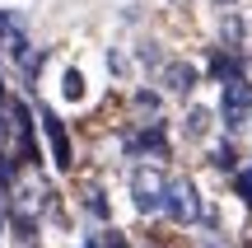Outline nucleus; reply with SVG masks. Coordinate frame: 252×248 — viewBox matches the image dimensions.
<instances>
[{
    "label": "nucleus",
    "instance_id": "obj_15",
    "mask_svg": "<svg viewBox=\"0 0 252 248\" xmlns=\"http://www.w3.org/2000/svg\"><path fill=\"white\" fill-rule=\"evenodd\" d=\"M215 5H224V9H234V5H238V0H215Z\"/></svg>",
    "mask_w": 252,
    "mask_h": 248
},
{
    "label": "nucleus",
    "instance_id": "obj_16",
    "mask_svg": "<svg viewBox=\"0 0 252 248\" xmlns=\"http://www.w3.org/2000/svg\"><path fill=\"white\" fill-rule=\"evenodd\" d=\"M84 248H103V244H84Z\"/></svg>",
    "mask_w": 252,
    "mask_h": 248
},
{
    "label": "nucleus",
    "instance_id": "obj_2",
    "mask_svg": "<svg viewBox=\"0 0 252 248\" xmlns=\"http://www.w3.org/2000/svg\"><path fill=\"white\" fill-rule=\"evenodd\" d=\"M163 215L173 225H196L201 220V197L187 178H168V187H163Z\"/></svg>",
    "mask_w": 252,
    "mask_h": 248
},
{
    "label": "nucleus",
    "instance_id": "obj_8",
    "mask_svg": "<svg viewBox=\"0 0 252 248\" xmlns=\"http://www.w3.org/2000/svg\"><path fill=\"white\" fill-rule=\"evenodd\" d=\"M210 122H215V112H210V108H201V103H191V108H187V117H182V131H187L191 141H201V136H210Z\"/></svg>",
    "mask_w": 252,
    "mask_h": 248
},
{
    "label": "nucleus",
    "instance_id": "obj_17",
    "mask_svg": "<svg viewBox=\"0 0 252 248\" xmlns=\"http://www.w3.org/2000/svg\"><path fill=\"white\" fill-rule=\"evenodd\" d=\"M168 5H182V0H168Z\"/></svg>",
    "mask_w": 252,
    "mask_h": 248
},
{
    "label": "nucleus",
    "instance_id": "obj_11",
    "mask_svg": "<svg viewBox=\"0 0 252 248\" xmlns=\"http://www.w3.org/2000/svg\"><path fill=\"white\" fill-rule=\"evenodd\" d=\"M84 202H89V211H94V215H108V202H103L98 187H89V192H84Z\"/></svg>",
    "mask_w": 252,
    "mask_h": 248
},
{
    "label": "nucleus",
    "instance_id": "obj_13",
    "mask_svg": "<svg viewBox=\"0 0 252 248\" xmlns=\"http://www.w3.org/2000/svg\"><path fill=\"white\" fill-rule=\"evenodd\" d=\"M238 197L252 206V169H248V174H238Z\"/></svg>",
    "mask_w": 252,
    "mask_h": 248
},
{
    "label": "nucleus",
    "instance_id": "obj_4",
    "mask_svg": "<svg viewBox=\"0 0 252 248\" xmlns=\"http://www.w3.org/2000/svg\"><path fill=\"white\" fill-rule=\"evenodd\" d=\"M14 206H19V215L24 220H33V215H42L47 206H52V187H47V178H24V183L14 187Z\"/></svg>",
    "mask_w": 252,
    "mask_h": 248
},
{
    "label": "nucleus",
    "instance_id": "obj_1",
    "mask_svg": "<svg viewBox=\"0 0 252 248\" xmlns=\"http://www.w3.org/2000/svg\"><path fill=\"white\" fill-rule=\"evenodd\" d=\"M131 202L140 215H159L163 211V187H168V174H163L159 164H135L131 169Z\"/></svg>",
    "mask_w": 252,
    "mask_h": 248
},
{
    "label": "nucleus",
    "instance_id": "obj_9",
    "mask_svg": "<svg viewBox=\"0 0 252 248\" xmlns=\"http://www.w3.org/2000/svg\"><path fill=\"white\" fill-rule=\"evenodd\" d=\"M61 94H65L70 103H80V99H84V80H80V71H65V84H61Z\"/></svg>",
    "mask_w": 252,
    "mask_h": 248
},
{
    "label": "nucleus",
    "instance_id": "obj_5",
    "mask_svg": "<svg viewBox=\"0 0 252 248\" xmlns=\"http://www.w3.org/2000/svg\"><path fill=\"white\" fill-rule=\"evenodd\" d=\"M196 80H201V75H196V66H191V61H163V71H159V89L178 94V99L196 89Z\"/></svg>",
    "mask_w": 252,
    "mask_h": 248
},
{
    "label": "nucleus",
    "instance_id": "obj_10",
    "mask_svg": "<svg viewBox=\"0 0 252 248\" xmlns=\"http://www.w3.org/2000/svg\"><path fill=\"white\" fill-rule=\"evenodd\" d=\"M210 71H215L220 80H234V75H238V66L229 61V56H210Z\"/></svg>",
    "mask_w": 252,
    "mask_h": 248
},
{
    "label": "nucleus",
    "instance_id": "obj_7",
    "mask_svg": "<svg viewBox=\"0 0 252 248\" xmlns=\"http://www.w3.org/2000/svg\"><path fill=\"white\" fill-rule=\"evenodd\" d=\"M220 42H224L229 52H243L248 47V19L243 14H224L220 19Z\"/></svg>",
    "mask_w": 252,
    "mask_h": 248
},
{
    "label": "nucleus",
    "instance_id": "obj_6",
    "mask_svg": "<svg viewBox=\"0 0 252 248\" xmlns=\"http://www.w3.org/2000/svg\"><path fill=\"white\" fill-rule=\"evenodd\" d=\"M42 136L52 141V164H56V169H70V164H75L70 136H65V127H61V117H56V112H42Z\"/></svg>",
    "mask_w": 252,
    "mask_h": 248
},
{
    "label": "nucleus",
    "instance_id": "obj_3",
    "mask_svg": "<svg viewBox=\"0 0 252 248\" xmlns=\"http://www.w3.org/2000/svg\"><path fill=\"white\" fill-rule=\"evenodd\" d=\"M220 112H224L229 127H243V122L252 117V84L248 80H224V99H220Z\"/></svg>",
    "mask_w": 252,
    "mask_h": 248
},
{
    "label": "nucleus",
    "instance_id": "obj_12",
    "mask_svg": "<svg viewBox=\"0 0 252 248\" xmlns=\"http://www.w3.org/2000/svg\"><path fill=\"white\" fill-rule=\"evenodd\" d=\"M135 108H140L145 117H154V108H159V99H154V94H135Z\"/></svg>",
    "mask_w": 252,
    "mask_h": 248
},
{
    "label": "nucleus",
    "instance_id": "obj_14",
    "mask_svg": "<svg viewBox=\"0 0 252 248\" xmlns=\"http://www.w3.org/2000/svg\"><path fill=\"white\" fill-rule=\"evenodd\" d=\"M5 33H9V19L0 14V47H5Z\"/></svg>",
    "mask_w": 252,
    "mask_h": 248
}]
</instances>
